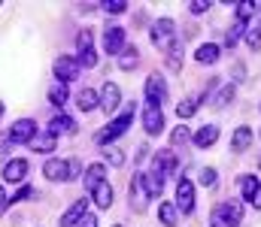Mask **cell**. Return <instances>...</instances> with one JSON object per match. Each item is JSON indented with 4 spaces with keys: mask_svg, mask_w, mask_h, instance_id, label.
<instances>
[{
    "mask_svg": "<svg viewBox=\"0 0 261 227\" xmlns=\"http://www.w3.org/2000/svg\"><path fill=\"white\" fill-rule=\"evenodd\" d=\"M252 206H255V209H261V185H258V191H255V197H252Z\"/></svg>",
    "mask_w": 261,
    "mask_h": 227,
    "instance_id": "7bdbcfd3",
    "label": "cell"
},
{
    "mask_svg": "<svg viewBox=\"0 0 261 227\" xmlns=\"http://www.w3.org/2000/svg\"><path fill=\"white\" fill-rule=\"evenodd\" d=\"M9 146H12L9 134H6V131H0V151H9Z\"/></svg>",
    "mask_w": 261,
    "mask_h": 227,
    "instance_id": "60d3db41",
    "label": "cell"
},
{
    "mask_svg": "<svg viewBox=\"0 0 261 227\" xmlns=\"http://www.w3.org/2000/svg\"><path fill=\"white\" fill-rule=\"evenodd\" d=\"M143 127H146L149 137H158L164 131V112L158 106H146L143 109Z\"/></svg>",
    "mask_w": 261,
    "mask_h": 227,
    "instance_id": "9c48e42d",
    "label": "cell"
},
{
    "mask_svg": "<svg viewBox=\"0 0 261 227\" xmlns=\"http://www.w3.org/2000/svg\"><path fill=\"white\" fill-rule=\"evenodd\" d=\"M79 176V160L73 157V160H67V182H73Z\"/></svg>",
    "mask_w": 261,
    "mask_h": 227,
    "instance_id": "f35d334b",
    "label": "cell"
},
{
    "mask_svg": "<svg viewBox=\"0 0 261 227\" xmlns=\"http://www.w3.org/2000/svg\"><path fill=\"white\" fill-rule=\"evenodd\" d=\"M152 43L158 49H164V52L176 49V24H173V18H158L152 24Z\"/></svg>",
    "mask_w": 261,
    "mask_h": 227,
    "instance_id": "7a4b0ae2",
    "label": "cell"
},
{
    "mask_svg": "<svg viewBox=\"0 0 261 227\" xmlns=\"http://www.w3.org/2000/svg\"><path fill=\"white\" fill-rule=\"evenodd\" d=\"M130 121H134V103H130V106L125 109V112H122V115H119V118H113V121L107 124V131H100V134H97L94 140H97L100 146H110V143H113L116 137H122V134L128 131Z\"/></svg>",
    "mask_w": 261,
    "mask_h": 227,
    "instance_id": "3957f363",
    "label": "cell"
},
{
    "mask_svg": "<svg viewBox=\"0 0 261 227\" xmlns=\"http://www.w3.org/2000/svg\"><path fill=\"white\" fill-rule=\"evenodd\" d=\"M192 140H195L197 149H210V146L219 140V127H216V124H203V127H197V131H195V137H192Z\"/></svg>",
    "mask_w": 261,
    "mask_h": 227,
    "instance_id": "2e32d148",
    "label": "cell"
},
{
    "mask_svg": "<svg viewBox=\"0 0 261 227\" xmlns=\"http://www.w3.org/2000/svg\"><path fill=\"white\" fill-rule=\"evenodd\" d=\"M137 64H140V52H137V49H134V46H130L128 52H125V58H122V61H119V67H122V70H134V67H137Z\"/></svg>",
    "mask_w": 261,
    "mask_h": 227,
    "instance_id": "f546056e",
    "label": "cell"
},
{
    "mask_svg": "<svg viewBox=\"0 0 261 227\" xmlns=\"http://www.w3.org/2000/svg\"><path fill=\"white\" fill-rule=\"evenodd\" d=\"M258 164H261V157H258Z\"/></svg>",
    "mask_w": 261,
    "mask_h": 227,
    "instance_id": "7dc6e473",
    "label": "cell"
},
{
    "mask_svg": "<svg viewBox=\"0 0 261 227\" xmlns=\"http://www.w3.org/2000/svg\"><path fill=\"white\" fill-rule=\"evenodd\" d=\"M197 112V100H182V103H176V115L179 118H192Z\"/></svg>",
    "mask_w": 261,
    "mask_h": 227,
    "instance_id": "4dcf8cb0",
    "label": "cell"
},
{
    "mask_svg": "<svg viewBox=\"0 0 261 227\" xmlns=\"http://www.w3.org/2000/svg\"><path fill=\"white\" fill-rule=\"evenodd\" d=\"M49 103H52V106H58V109L67 103V85H64V82H55V85L49 88Z\"/></svg>",
    "mask_w": 261,
    "mask_h": 227,
    "instance_id": "d4e9b609",
    "label": "cell"
},
{
    "mask_svg": "<svg viewBox=\"0 0 261 227\" xmlns=\"http://www.w3.org/2000/svg\"><path fill=\"white\" fill-rule=\"evenodd\" d=\"M231 100H234V85H222V91L216 94L213 106H216V109H222V106H225V103H231Z\"/></svg>",
    "mask_w": 261,
    "mask_h": 227,
    "instance_id": "f1b7e54d",
    "label": "cell"
},
{
    "mask_svg": "<svg viewBox=\"0 0 261 227\" xmlns=\"http://www.w3.org/2000/svg\"><path fill=\"white\" fill-rule=\"evenodd\" d=\"M252 146V127H237L231 137V149L234 151H246Z\"/></svg>",
    "mask_w": 261,
    "mask_h": 227,
    "instance_id": "603a6c76",
    "label": "cell"
},
{
    "mask_svg": "<svg viewBox=\"0 0 261 227\" xmlns=\"http://www.w3.org/2000/svg\"><path fill=\"white\" fill-rule=\"evenodd\" d=\"M119 103H122L119 85H116V82H103V88H100V109H103L107 115H113V112L119 109Z\"/></svg>",
    "mask_w": 261,
    "mask_h": 227,
    "instance_id": "8992f818",
    "label": "cell"
},
{
    "mask_svg": "<svg viewBox=\"0 0 261 227\" xmlns=\"http://www.w3.org/2000/svg\"><path fill=\"white\" fill-rule=\"evenodd\" d=\"M37 121L34 118H18L15 124H12V131H9V140L12 143H31L34 137H37Z\"/></svg>",
    "mask_w": 261,
    "mask_h": 227,
    "instance_id": "52a82bcc",
    "label": "cell"
},
{
    "mask_svg": "<svg viewBox=\"0 0 261 227\" xmlns=\"http://www.w3.org/2000/svg\"><path fill=\"white\" fill-rule=\"evenodd\" d=\"M113 227H122V224H113Z\"/></svg>",
    "mask_w": 261,
    "mask_h": 227,
    "instance_id": "bcb514c9",
    "label": "cell"
},
{
    "mask_svg": "<svg viewBox=\"0 0 261 227\" xmlns=\"http://www.w3.org/2000/svg\"><path fill=\"white\" fill-rule=\"evenodd\" d=\"M176 212H192L195 209V185L192 179H179L176 182V200H173Z\"/></svg>",
    "mask_w": 261,
    "mask_h": 227,
    "instance_id": "277c9868",
    "label": "cell"
},
{
    "mask_svg": "<svg viewBox=\"0 0 261 227\" xmlns=\"http://www.w3.org/2000/svg\"><path fill=\"white\" fill-rule=\"evenodd\" d=\"M167 64H170V70H179V67H182V52H179V49H173V52H170V58H167Z\"/></svg>",
    "mask_w": 261,
    "mask_h": 227,
    "instance_id": "74e56055",
    "label": "cell"
},
{
    "mask_svg": "<svg viewBox=\"0 0 261 227\" xmlns=\"http://www.w3.org/2000/svg\"><path fill=\"white\" fill-rule=\"evenodd\" d=\"M258 179H255V176H243V179H240V194H243V200H249V203H252V197H255V191H258Z\"/></svg>",
    "mask_w": 261,
    "mask_h": 227,
    "instance_id": "484cf974",
    "label": "cell"
},
{
    "mask_svg": "<svg viewBox=\"0 0 261 227\" xmlns=\"http://www.w3.org/2000/svg\"><path fill=\"white\" fill-rule=\"evenodd\" d=\"M103 9H107V12H113V15H122V12L128 9V3H125V0H107V3H103Z\"/></svg>",
    "mask_w": 261,
    "mask_h": 227,
    "instance_id": "d6a6232c",
    "label": "cell"
},
{
    "mask_svg": "<svg viewBox=\"0 0 261 227\" xmlns=\"http://www.w3.org/2000/svg\"><path fill=\"white\" fill-rule=\"evenodd\" d=\"M176 206H173V200H164L161 206H158V218H161V224L164 227H176Z\"/></svg>",
    "mask_w": 261,
    "mask_h": 227,
    "instance_id": "cb8c5ba5",
    "label": "cell"
},
{
    "mask_svg": "<svg viewBox=\"0 0 261 227\" xmlns=\"http://www.w3.org/2000/svg\"><path fill=\"white\" fill-rule=\"evenodd\" d=\"M130 200H134V212H143L146 209L149 194H146V185H143V173H137L130 179Z\"/></svg>",
    "mask_w": 261,
    "mask_h": 227,
    "instance_id": "7c38bea8",
    "label": "cell"
},
{
    "mask_svg": "<svg viewBox=\"0 0 261 227\" xmlns=\"http://www.w3.org/2000/svg\"><path fill=\"white\" fill-rule=\"evenodd\" d=\"M143 185H146V194H149V197H161V191H164V176H161L158 170H149V173H143Z\"/></svg>",
    "mask_w": 261,
    "mask_h": 227,
    "instance_id": "ac0fdd59",
    "label": "cell"
},
{
    "mask_svg": "<svg viewBox=\"0 0 261 227\" xmlns=\"http://www.w3.org/2000/svg\"><path fill=\"white\" fill-rule=\"evenodd\" d=\"M240 221H243V203L240 200L219 203L210 215V227H237Z\"/></svg>",
    "mask_w": 261,
    "mask_h": 227,
    "instance_id": "6da1fadb",
    "label": "cell"
},
{
    "mask_svg": "<svg viewBox=\"0 0 261 227\" xmlns=\"http://www.w3.org/2000/svg\"><path fill=\"white\" fill-rule=\"evenodd\" d=\"M55 76H58V82H73V79H79V61L76 58H70V55H58V61H55Z\"/></svg>",
    "mask_w": 261,
    "mask_h": 227,
    "instance_id": "ba28073f",
    "label": "cell"
},
{
    "mask_svg": "<svg viewBox=\"0 0 261 227\" xmlns=\"http://www.w3.org/2000/svg\"><path fill=\"white\" fill-rule=\"evenodd\" d=\"M103 154H107V160H110L113 167H122V164H125V151L116 149V146H110V149L103 151Z\"/></svg>",
    "mask_w": 261,
    "mask_h": 227,
    "instance_id": "1f68e13d",
    "label": "cell"
},
{
    "mask_svg": "<svg viewBox=\"0 0 261 227\" xmlns=\"http://www.w3.org/2000/svg\"><path fill=\"white\" fill-rule=\"evenodd\" d=\"M243 30H246V24H243V21H234V24H231V27L225 30V46L231 49V46H234V43H237V40L243 37Z\"/></svg>",
    "mask_w": 261,
    "mask_h": 227,
    "instance_id": "4316f807",
    "label": "cell"
},
{
    "mask_svg": "<svg viewBox=\"0 0 261 227\" xmlns=\"http://www.w3.org/2000/svg\"><path fill=\"white\" fill-rule=\"evenodd\" d=\"M0 115H3V103H0Z\"/></svg>",
    "mask_w": 261,
    "mask_h": 227,
    "instance_id": "f6af8a7d",
    "label": "cell"
},
{
    "mask_svg": "<svg viewBox=\"0 0 261 227\" xmlns=\"http://www.w3.org/2000/svg\"><path fill=\"white\" fill-rule=\"evenodd\" d=\"M76 106H79L82 112H91V109H97V106H100V94H97V91H91V88H82V91L76 94Z\"/></svg>",
    "mask_w": 261,
    "mask_h": 227,
    "instance_id": "d6986e66",
    "label": "cell"
},
{
    "mask_svg": "<svg viewBox=\"0 0 261 227\" xmlns=\"http://www.w3.org/2000/svg\"><path fill=\"white\" fill-rule=\"evenodd\" d=\"M255 6H258V3H249V0L237 3V21H243V24H246V21L255 15Z\"/></svg>",
    "mask_w": 261,
    "mask_h": 227,
    "instance_id": "83f0119b",
    "label": "cell"
},
{
    "mask_svg": "<svg viewBox=\"0 0 261 227\" xmlns=\"http://www.w3.org/2000/svg\"><path fill=\"white\" fill-rule=\"evenodd\" d=\"M219 55H222V49H219L216 43H203V46H197V52H195L197 64H216Z\"/></svg>",
    "mask_w": 261,
    "mask_h": 227,
    "instance_id": "7402d4cb",
    "label": "cell"
},
{
    "mask_svg": "<svg viewBox=\"0 0 261 227\" xmlns=\"http://www.w3.org/2000/svg\"><path fill=\"white\" fill-rule=\"evenodd\" d=\"M49 134H55V137H61V134H76V121L70 118V115H64V112H58L52 121H49V127H46Z\"/></svg>",
    "mask_w": 261,
    "mask_h": 227,
    "instance_id": "e0dca14e",
    "label": "cell"
},
{
    "mask_svg": "<svg viewBox=\"0 0 261 227\" xmlns=\"http://www.w3.org/2000/svg\"><path fill=\"white\" fill-rule=\"evenodd\" d=\"M100 182H107V164H91V167L85 170V188L94 191Z\"/></svg>",
    "mask_w": 261,
    "mask_h": 227,
    "instance_id": "ffe728a7",
    "label": "cell"
},
{
    "mask_svg": "<svg viewBox=\"0 0 261 227\" xmlns=\"http://www.w3.org/2000/svg\"><path fill=\"white\" fill-rule=\"evenodd\" d=\"M24 176H28V160H24V157H12V160L3 167V179L12 182V185L24 182Z\"/></svg>",
    "mask_w": 261,
    "mask_h": 227,
    "instance_id": "8fae6325",
    "label": "cell"
},
{
    "mask_svg": "<svg viewBox=\"0 0 261 227\" xmlns=\"http://www.w3.org/2000/svg\"><path fill=\"white\" fill-rule=\"evenodd\" d=\"M28 146L34 151H40V154H49V151H55V146H58V137L49 134V131H37V137H34Z\"/></svg>",
    "mask_w": 261,
    "mask_h": 227,
    "instance_id": "4fadbf2b",
    "label": "cell"
},
{
    "mask_svg": "<svg viewBox=\"0 0 261 227\" xmlns=\"http://www.w3.org/2000/svg\"><path fill=\"white\" fill-rule=\"evenodd\" d=\"M189 137H192V134H189V127H176V131L170 134V143H173V146H182Z\"/></svg>",
    "mask_w": 261,
    "mask_h": 227,
    "instance_id": "836d02e7",
    "label": "cell"
},
{
    "mask_svg": "<svg viewBox=\"0 0 261 227\" xmlns=\"http://www.w3.org/2000/svg\"><path fill=\"white\" fill-rule=\"evenodd\" d=\"M6 203H9V197H6V191H3V188H0V209H3V206H6Z\"/></svg>",
    "mask_w": 261,
    "mask_h": 227,
    "instance_id": "ee69618b",
    "label": "cell"
},
{
    "mask_svg": "<svg viewBox=\"0 0 261 227\" xmlns=\"http://www.w3.org/2000/svg\"><path fill=\"white\" fill-rule=\"evenodd\" d=\"M146 100H149V106H158V109H161V103H167V85L161 76L152 73L146 79Z\"/></svg>",
    "mask_w": 261,
    "mask_h": 227,
    "instance_id": "5b68a950",
    "label": "cell"
},
{
    "mask_svg": "<svg viewBox=\"0 0 261 227\" xmlns=\"http://www.w3.org/2000/svg\"><path fill=\"white\" fill-rule=\"evenodd\" d=\"M200 182H203V188H213V185H216V170H213V167H203Z\"/></svg>",
    "mask_w": 261,
    "mask_h": 227,
    "instance_id": "e575fe53",
    "label": "cell"
},
{
    "mask_svg": "<svg viewBox=\"0 0 261 227\" xmlns=\"http://www.w3.org/2000/svg\"><path fill=\"white\" fill-rule=\"evenodd\" d=\"M91 200H94L100 209H110V206H113V185H110V182H100V185L91 191Z\"/></svg>",
    "mask_w": 261,
    "mask_h": 227,
    "instance_id": "44dd1931",
    "label": "cell"
},
{
    "mask_svg": "<svg viewBox=\"0 0 261 227\" xmlns=\"http://www.w3.org/2000/svg\"><path fill=\"white\" fill-rule=\"evenodd\" d=\"M258 6H261V3H258Z\"/></svg>",
    "mask_w": 261,
    "mask_h": 227,
    "instance_id": "c3c4849f",
    "label": "cell"
},
{
    "mask_svg": "<svg viewBox=\"0 0 261 227\" xmlns=\"http://www.w3.org/2000/svg\"><path fill=\"white\" fill-rule=\"evenodd\" d=\"M210 6H213V3H206V0H192V3H189V9H192L195 15H203Z\"/></svg>",
    "mask_w": 261,
    "mask_h": 227,
    "instance_id": "8d00e7d4",
    "label": "cell"
},
{
    "mask_svg": "<svg viewBox=\"0 0 261 227\" xmlns=\"http://www.w3.org/2000/svg\"><path fill=\"white\" fill-rule=\"evenodd\" d=\"M43 176L49 182H67V160H58V157H49L43 164Z\"/></svg>",
    "mask_w": 261,
    "mask_h": 227,
    "instance_id": "5bb4252c",
    "label": "cell"
},
{
    "mask_svg": "<svg viewBox=\"0 0 261 227\" xmlns=\"http://www.w3.org/2000/svg\"><path fill=\"white\" fill-rule=\"evenodd\" d=\"M88 215V200H76L70 209H67L64 215H61V227H73V224H79L82 218Z\"/></svg>",
    "mask_w": 261,
    "mask_h": 227,
    "instance_id": "9a60e30c",
    "label": "cell"
},
{
    "mask_svg": "<svg viewBox=\"0 0 261 227\" xmlns=\"http://www.w3.org/2000/svg\"><path fill=\"white\" fill-rule=\"evenodd\" d=\"M125 46V27H107L103 30V49L107 55H119Z\"/></svg>",
    "mask_w": 261,
    "mask_h": 227,
    "instance_id": "30bf717a",
    "label": "cell"
},
{
    "mask_svg": "<svg viewBox=\"0 0 261 227\" xmlns=\"http://www.w3.org/2000/svg\"><path fill=\"white\" fill-rule=\"evenodd\" d=\"M246 43H249L252 49H261V30H249V34H246Z\"/></svg>",
    "mask_w": 261,
    "mask_h": 227,
    "instance_id": "ab89813d",
    "label": "cell"
},
{
    "mask_svg": "<svg viewBox=\"0 0 261 227\" xmlns=\"http://www.w3.org/2000/svg\"><path fill=\"white\" fill-rule=\"evenodd\" d=\"M31 197H34V188H28V185H24L15 197H9V203H24V200H31Z\"/></svg>",
    "mask_w": 261,
    "mask_h": 227,
    "instance_id": "d590c367",
    "label": "cell"
},
{
    "mask_svg": "<svg viewBox=\"0 0 261 227\" xmlns=\"http://www.w3.org/2000/svg\"><path fill=\"white\" fill-rule=\"evenodd\" d=\"M79 227H97V218H94V215L88 212V215H85V218L79 221Z\"/></svg>",
    "mask_w": 261,
    "mask_h": 227,
    "instance_id": "b9f144b4",
    "label": "cell"
}]
</instances>
